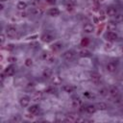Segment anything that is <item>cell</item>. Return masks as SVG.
Masks as SVG:
<instances>
[{"label":"cell","instance_id":"1","mask_svg":"<svg viewBox=\"0 0 123 123\" xmlns=\"http://www.w3.org/2000/svg\"><path fill=\"white\" fill-rule=\"evenodd\" d=\"M40 39H41L43 42H46V43L52 42V41L55 39V35L52 34V33H50V32H45V33H43V34L41 35Z\"/></svg>","mask_w":123,"mask_h":123},{"label":"cell","instance_id":"2","mask_svg":"<svg viewBox=\"0 0 123 123\" xmlns=\"http://www.w3.org/2000/svg\"><path fill=\"white\" fill-rule=\"evenodd\" d=\"M16 34H17V29H16L14 26L9 25V26L6 28V35H7L8 37L12 38V37H14L16 36Z\"/></svg>","mask_w":123,"mask_h":123},{"label":"cell","instance_id":"3","mask_svg":"<svg viewBox=\"0 0 123 123\" xmlns=\"http://www.w3.org/2000/svg\"><path fill=\"white\" fill-rule=\"evenodd\" d=\"M62 58L66 62H71L75 58V53L72 50H67V51H65V52L62 53Z\"/></svg>","mask_w":123,"mask_h":123},{"label":"cell","instance_id":"4","mask_svg":"<svg viewBox=\"0 0 123 123\" xmlns=\"http://www.w3.org/2000/svg\"><path fill=\"white\" fill-rule=\"evenodd\" d=\"M89 79H90V82L94 85H99L100 82H101V75L98 74L97 72H92L89 76Z\"/></svg>","mask_w":123,"mask_h":123},{"label":"cell","instance_id":"5","mask_svg":"<svg viewBox=\"0 0 123 123\" xmlns=\"http://www.w3.org/2000/svg\"><path fill=\"white\" fill-rule=\"evenodd\" d=\"M118 38V35L113 31H109L106 34V39L109 41H115Z\"/></svg>","mask_w":123,"mask_h":123},{"label":"cell","instance_id":"6","mask_svg":"<svg viewBox=\"0 0 123 123\" xmlns=\"http://www.w3.org/2000/svg\"><path fill=\"white\" fill-rule=\"evenodd\" d=\"M41 59H42L43 61L49 62V63H51V62H53L55 61L54 56H53L52 54L48 53V52H43V53L41 54Z\"/></svg>","mask_w":123,"mask_h":123},{"label":"cell","instance_id":"7","mask_svg":"<svg viewBox=\"0 0 123 123\" xmlns=\"http://www.w3.org/2000/svg\"><path fill=\"white\" fill-rule=\"evenodd\" d=\"M30 101H31V98H30L29 96H26V95H25V96L20 97V99H19V104H20V106H21V107L26 108V107H28V106H29Z\"/></svg>","mask_w":123,"mask_h":123},{"label":"cell","instance_id":"8","mask_svg":"<svg viewBox=\"0 0 123 123\" xmlns=\"http://www.w3.org/2000/svg\"><path fill=\"white\" fill-rule=\"evenodd\" d=\"M83 30H84V32L86 33V34H91V33L94 32V26H93L91 23L87 22V23H85V24H84Z\"/></svg>","mask_w":123,"mask_h":123},{"label":"cell","instance_id":"9","mask_svg":"<svg viewBox=\"0 0 123 123\" xmlns=\"http://www.w3.org/2000/svg\"><path fill=\"white\" fill-rule=\"evenodd\" d=\"M108 90H109V94H110L111 97H113V98H115V97H117V96L119 95V90H118V88H117L115 86H110Z\"/></svg>","mask_w":123,"mask_h":123},{"label":"cell","instance_id":"10","mask_svg":"<svg viewBox=\"0 0 123 123\" xmlns=\"http://www.w3.org/2000/svg\"><path fill=\"white\" fill-rule=\"evenodd\" d=\"M5 74L7 75V76H9V77H11V76H13L14 75V73H15V67L12 65V64H11V65H9V66H7L6 68H5Z\"/></svg>","mask_w":123,"mask_h":123},{"label":"cell","instance_id":"11","mask_svg":"<svg viewBox=\"0 0 123 123\" xmlns=\"http://www.w3.org/2000/svg\"><path fill=\"white\" fill-rule=\"evenodd\" d=\"M106 70H107L109 73H113V72H115V70H116V64H115L113 62H108L107 65H106Z\"/></svg>","mask_w":123,"mask_h":123},{"label":"cell","instance_id":"12","mask_svg":"<svg viewBox=\"0 0 123 123\" xmlns=\"http://www.w3.org/2000/svg\"><path fill=\"white\" fill-rule=\"evenodd\" d=\"M77 119H78V115H76L75 113H69L64 118V121L65 122H76Z\"/></svg>","mask_w":123,"mask_h":123},{"label":"cell","instance_id":"13","mask_svg":"<svg viewBox=\"0 0 123 123\" xmlns=\"http://www.w3.org/2000/svg\"><path fill=\"white\" fill-rule=\"evenodd\" d=\"M31 12L36 16H39L43 13V9L41 7H36V8H33L31 10Z\"/></svg>","mask_w":123,"mask_h":123},{"label":"cell","instance_id":"14","mask_svg":"<svg viewBox=\"0 0 123 123\" xmlns=\"http://www.w3.org/2000/svg\"><path fill=\"white\" fill-rule=\"evenodd\" d=\"M116 27H117V23H116L115 20L114 21L111 20L107 23V30L108 31H114L116 29Z\"/></svg>","mask_w":123,"mask_h":123},{"label":"cell","instance_id":"15","mask_svg":"<svg viewBox=\"0 0 123 123\" xmlns=\"http://www.w3.org/2000/svg\"><path fill=\"white\" fill-rule=\"evenodd\" d=\"M39 111V107L38 105H32L28 108V112L31 114H37Z\"/></svg>","mask_w":123,"mask_h":123},{"label":"cell","instance_id":"16","mask_svg":"<svg viewBox=\"0 0 123 123\" xmlns=\"http://www.w3.org/2000/svg\"><path fill=\"white\" fill-rule=\"evenodd\" d=\"M116 13H117V11L113 7H108V9L106 10V14L108 16H114Z\"/></svg>","mask_w":123,"mask_h":123},{"label":"cell","instance_id":"17","mask_svg":"<svg viewBox=\"0 0 123 123\" xmlns=\"http://www.w3.org/2000/svg\"><path fill=\"white\" fill-rule=\"evenodd\" d=\"M52 74H53V71H52L50 68H48V67L44 68V70L42 71V76H43L45 79L51 78V77H52Z\"/></svg>","mask_w":123,"mask_h":123},{"label":"cell","instance_id":"18","mask_svg":"<svg viewBox=\"0 0 123 123\" xmlns=\"http://www.w3.org/2000/svg\"><path fill=\"white\" fill-rule=\"evenodd\" d=\"M79 55L81 57H83V58H87V57H90L91 56V52L89 50L84 48V49H82V50L79 51Z\"/></svg>","mask_w":123,"mask_h":123},{"label":"cell","instance_id":"19","mask_svg":"<svg viewBox=\"0 0 123 123\" xmlns=\"http://www.w3.org/2000/svg\"><path fill=\"white\" fill-rule=\"evenodd\" d=\"M48 14L50 16H58L60 14V10L58 8H51L48 11Z\"/></svg>","mask_w":123,"mask_h":123},{"label":"cell","instance_id":"20","mask_svg":"<svg viewBox=\"0 0 123 123\" xmlns=\"http://www.w3.org/2000/svg\"><path fill=\"white\" fill-rule=\"evenodd\" d=\"M62 89H63V91L66 92V93H72V92H74V90H75L74 86H71V85H64V86H62Z\"/></svg>","mask_w":123,"mask_h":123},{"label":"cell","instance_id":"21","mask_svg":"<svg viewBox=\"0 0 123 123\" xmlns=\"http://www.w3.org/2000/svg\"><path fill=\"white\" fill-rule=\"evenodd\" d=\"M82 105H83V102H82V100L80 98H74L72 100V106L74 108H81Z\"/></svg>","mask_w":123,"mask_h":123},{"label":"cell","instance_id":"22","mask_svg":"<svg viewBox=\"0 0 123 123\" xmlns=\"http://www.w3.org/2000/svg\"><path fill=\"white\" fill-rule=\"evenodd\" d=\"M96 110H97L96 105H88V106L86 108V111L87 113H90V114L94 113V112L96 111Z\"/></svg>","mask_w":123,"mask_h":123},{"label":"cell","instance_id":"23","mask_svg":"<svg viewBox=\"0 0 123 123\" xmlns=\"http://www.w3.org/2000/svg\"><path fill=\"white\" fill-rule=\"evenodd\" d=\"M16 8H17V10H19V11H24V10L27 8V3L24 2V1H19V2L17 3V5H16Z\"/></svg>","mask_w":123,"mask_h":123},{"label":"cell","instance_id":"24","mask_svg":"<svg viewBox=\"0 0 123 123\" xmlns=\"http://www.w3.org/2000/svg\"><path fill=\"white\" fill-rule=\"evenodd\" d=\"M52 50L53 51H60L62 48V42H56V43H54L53 45H52Z\"/></svg>","mask_w":123,"mask_h":123},{"label":"cell","instance_id":"25","mask_svg":"<svg viewBox=\"0 0 123 123\" xmlns=\"http://www.w3.org/2000/svg\"><path fill=\"white\" fill-rule=\"evenodd\" d=\"M96 108H97L98 110H100V111H106V110L108 109V106H107V104L104 103V102H99V103L96 104Z\"/></svg>","mask_w":123,"mask_h":123},{"label":"cell","instance_id":"26","mask_svg":"<svg viewBox=\"0 0 123 123\" xmlns=\"http://www.w3.org/2000/svg\"><path fill=\"white\" fill-rule=\"evenodd\" d=\"M41 98H42V93H41L40 91H38L37 93H36V94L34 95V97L32 98V101H34V102H37V101H40Z\"/></svg>","mask_w":123,"mask_h":123},{"label":"cell","instance_id":"27","mask_svg":"<svg viewBox=\"0 0 123 123\" xmlns=\"http://www.w3.org/2000/svg\"><path fill=\"white\" fill-rule=\"evenodd\" d=\"M98 93H99L101 96L105 97V96H107V95H108V93H109V90H108L106 87H102V88H100V89L98 90Z\"/></svg>","mask_w":123,"mask_h":123},{"label":"cell","instance_id":"28","mask_svg":"<svg viewBox=\"0 0 123 123\" xmlns=\"http://www.w3.org/2000/svg\"><path fill=\"white\" fill-rule=\"evenodd\" d=\"M114 20L116 22H122L123 21V13L122 12H119V13H116L114 15Z\"/></svg>","mask_w":123,"mask_h":123},{"label":"cell","instance_id":"29","mask_svg":"<svg viewBox=\"0 0 123 123\" xmlns=\"http://www.w3.org/2000/svg\"><path fill=\"white\" fill-rule=\"evenodd\" d=\"M55 91H56V89H55V87H54V86H48V87H46V88H45V92H46V93H48V94L55 93Z\"/></svg>","mask_w":123,"mask_h":123},{"label":"cell","instance_id":"30","mask_svg":"<svg viewBox=\"0 0 123 123\" xmlns=\"http://www.w3.org/2000/svg\"><path fill=\"white\" fill-rule=\"evenodd\" d=\"M11 120H12V122H20L22 120V118L20 115H13Z\"/></svg>","mask_w":123,"mask_h":123},{"label":"cell","instance_id":"31","mask_svg":"<svg viewBox=\"0 0 123 123\" xmlns=\"http://www.w3.org/2000/svg\"><path fill=\"white\" fill-rule=\"evenodd\" d=\"M25 65L27 66V67H31L32 65H33V60L32 59H30V58H28V59H26L25 60Z\"/></svg>","mask_w":123,"mask_h":123},{"label":"cell","instance_id":"32","mask_svg":"<svg viewBox=\"0 0 123 123\" xmlns=\"http://www.w3.org/2000/svg\"><path fill=\"white\" fill-rule=\"evenodd\" d=\"M66 8H67L68 11H72V10L74 9V4H73L72 2H68V3L66 4Z\"/></svg>","mask_w":123,"mask_h":123},{"label":"cell","instance_id":"33","mask_svg":"<svg viewBox=\"0 0 123 123\" xmlns=\"http://www.w3.org/2000/svg\"><path fill=\"white\" fill-rule=\"evenodd\" d=\"M5 39H6L5 35H4V34H1V36H0V43H1V45H3V44H4Z\"/></svg>","mask_w":123,"mask_h":123},{"label":"cell","instance_id":"34","mask_svg":"<svg viewBox=\"0 0 123 123\" xmlns=\"http://www.w3.org/2000/svg\"><path fill=\"white\" fill-rule=\"evenodd\" d=\"M7 60H8V62H12H12H16V58H15V57H12V56L9 57V58H8Z\"/></svg>","mask_w":123,"mask_h":123},{"label":"cell","instance_id":"35","mask_svg":"<svg viewBox=\"0 0 123 123\" xmlns=\"http://www.w3.org/2000/svg\"><path fill=\"white\" fill-rule=\"evenodd\" d=\"M111 47H112V45H111V43H107V44L105 45V49H106V50H110V49H111Z\"/></svg>","mask_w":123,"mask_h":123},{"label":"cell","instance_id":"36","mask_svg":"<svg viewBox=\"0 0 123 123\" xmlns=\"http://www.w3.org/2000/svg\"><path fill=\"white\" fill-rule=\"evenodd\" d=\"M87 42H88V40H87V38H86V37H85V38L82 40V44H83V45H84V44H85V45H86V44H87Z\"/></svg>","mask_w":123,"mask_h":123},{"label":"cell","instance_id":"37","mask_svg":"<svg viewBox=\"0 0 123 123\" xmlns=\"http://www.w3.org/2000/svg\"><path fill=\"white\" fill-rule=\"evenodd\" d=\"M5 72H2L1 73V75H0V79H1V82H3L4 81V79H5Z\"/></svg>","mask_w":123,"mask_h":123},{"label":"cell","instance_id":"38","mask_svg":"<svg viewBox=\"0 0 123 123\" xmlns=\"http://www.w3.org/2000/svg\"><path fill=\"white\" fill-rule=\"evenodd\" d=\"M27 86H28V87H33V86H35V83H34V82H29Z\"/></svg>","mask_w":123,"mask_h":123},{"label":"cell","instance_id":"39","mask_svg":"<svg viewBox=\"0 0 123 123\" xmlns=\"http://www.w3.org/2000/svg\"><path fill=\"white\" fill-rule=\"evenodd\" d=\"M7 49H8V50H12V49H13V45H12V44H9L8 47H7Z\"/></svg>","mask_w":123,"mask_h":123},{"label":"cell","instance_id":"40","mask_svg":"<svg viewBox=\"0 0 123 123\" xmlns=\"http://www.w3.org/2000/svg\"><path fill=\"white\" fill-rule=\"evenodd\" d=\"M49 4H55V2H56V0H46Z\"/></svg>","mask_w":123,"mask_h":123},{"label":"cell","instance_id":"41","mask_svg":"<svg viewBox=\"0 0 123 123\" xmlns=\"http://www.w3.org/2000/svg\"><path fill=\"white\" fill-rule=\"evenodd\" d=\"M0 9H1V10H4V5H3L2 2H1V5H0Z\"/></svg>","mask_w":123,"mask_h":123},{"label":"cell","instance_id":"42","mask_svg":"<svg viewBox=\"0 0 123 123\" xmlns=\"http://www.w3.org/2000/svg\"><path fill=\"white\" fill-rule=\"evenodd\" d=\"M21 16H22V17H25V16H26V13H25V12H21Z\"/></svg>","mask_w":123,"mask_h":123},{"label":"cell","instance_id":"43","mask_svg":"<svg viewBox=\"0 0 123 123\" xmlns=\"http://www.w3.org/2000/svg\"><path fill=\"white\" fill-rule=\"evenodd\" d=\"M105 0H98V2H104Z\"/></svg>","mask_w":123,"mask_h":123},{"label":"cell","instance_id":"44","mask_svg":"<svg viewBox=\"0 0 123 123\" xmlns=\"http://www.w3.org/2000/svg\"><path fill=\"white\" fill-rule=\"evenodd\" d=\"M0 1H1L2 3H3V2H5V1H8V0H0Z\"/></svg>","mask_w":123,"mask_h":123},{"label":"cell","instance_id":"45","mask_svg":"<svg viewBox=\"0 0 123 123\" xmlns=\"http://www.w3.org/2000/svg\"><path fill=\"white\" fill-rule=\"evenodd\" d=\"M121 53L123 54V46H122V48H121Z\"/></svg>","mask_w":123,"mask_h":123},{"label":"cell","instance_id":"46","mask_svg":"<svg viewBox=\"0 0 123 123\" xmlns=\"http://www.w3.org/2000/svg\"><path fill=\"white\" fill-rule=\"evenodd\" d=\"M121 112H122V113H123V107H122V108H121Z\"/></svg>","mask_w":123,"mask_h":123},{"label":"cell","instance_id":"47","mask_svg":"<svg viewBox=\"0 0 123 123\" xmlns=\"http://www.w3.org/2000/svg\"><path fill=\"white\" fill-rule=\"evenodd\" d=\"M121 86H123V81H121Z\"/></svg>","mask_w":123,"mask_h":123}]
</instances>
